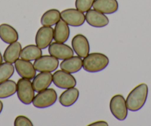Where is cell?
Here are the masks:
<instances>
[{"mask_svg":"<svg viewBox=\"0 0 151 126\" xmlns=\"http://www.w3.org/2000/svg\"><path fill=\"white\" fill-rule=\"evenodd\" d=\"M109 62V58L105 54L94 52L84 57L83 69L89 73H97L104 70Z\"/></svg>","mask_w":151,"mask_h":126,"instance_id":"7a4b0ae2","label":"cell"},{"mask_svg":"<svg viewBox=\"0 0 151 126\" xmlns=\"http://www.w3.org/2000/svg\"><path fill=\"white\" fill-rule=\"evenodd\" d=\"M89 126H107L108 125V123L106 121H96V122H94L91 123V124L88 125Z\"/></svg>","mask_w":151,"mask_h":126,"instance_id":"4316f807","label":"cell"},{"mask_svg":"<svg viewBox=\"0 0 151 126\" xmlns=\"http://www.w3.org/2000/svg\"><path fill=\"white\" fill-rule=\"evenodd\" d=\"M79 97V91L76 88H68L61 94L59 101L64 107H70L76 102Z\"/></svg>","mask_w":151,"mask_h":126,"instance_id":"ac0fdd59","label":"cell"},{"mask_svg":"<svg viewBox=\"0 0 151 126\" xmlns=\"http://www.w3.org/2000/svg\"><path fill=\"white\" fill-rule=\"evenodd\" d=\"M148 96V86L145 83H141L135 87L127 95L126 104L129 111H138L143 108Z\"/></svg>","mask_w":151,"mask_h":126,"instance_id":"6da1fadb","label":"cell"},{"mask_svg":"<svg viewBox=\"0 0 151 126\" xmlns=\"http://www.w3.org/2000/svg\"><path fill=\"white\" fill-rule=\"evenodd\" d=\"M14 71L15 67L12 63L5 62L0 64V83L9 79L14 75Z\"/></svg>","mask_w":151,"mask_h":126,"instance_id":"cb8c5ba5","label":"cell"},{"mask_svg":"<svg viewBox=\"0 0 151 126\" xmlns=\"http://www.w3.org/2000/svg\"><path fill=\"white\" fill-rule=\"evenodd\" d=\"M2 110H3V102L0 100V114H1V113H2Z\"/></svg>","mask_w":151,"mask_h":126,"instance_id":"83f0119b","label":"cell"},{"mask_svg":"<svg viewBox=\"0 0 151 126\" xmlns=\"http://www.w3.org/2000/svg\"><path fill=\"white\" fill-rule=\"evenodd\" d=\"M0 39L5 43L11 44L18 41L19 34L13 26L4 23L0 24Z\"/></svg>","mask_w":151,"mask_h":126,"instance_id":"d6986e66","label":"cell"},{"mask_svg":"<svg viewBox=\"0 0 151 126\" xmlns=\"http://www.w3.org/2000/svg\"><path fill=\"white\" fill-rule=\"evenodd\" d=\"M110 110L113 117L119 121L125 120L128 114L126 99L122 94L114 95L110 99Z\"/></svg>","mask_w":151,"mask_h":126,"instance_id":"5b68a950","label":"cell"},{"mask_svg":"<svg viewBox=\"0 0 151 126\" xmlns=\"http://www.w3.org/2000/svg\"><path fill=\"white\" fill-rule=\"evenodd\" d=\"M85 20L93 27H104L109 24V19L105 14L95 9H90L85 14Z\"/></svg>","mask_w":151,"mask_h":126,"instance_id":"7c38bea8","label":"cell"},{"mask_svg":"<svg viewBox=\"0 0 151 126\" xmlns=\"http://www.w3.org/2000/svg\"><path fill=\"white\" fill-rule=\"evenodd\" d=\"M82 68H83V60L79 56H73L64 59L60 63V68L70 73H77Z\"/></svg>","mask_w":151,"mask_h":126,"instance_id":"9a60e30c","label":"cell"},{"mask_svg":"<svg viewBox=\"0 0 151 126\" xmlns=\"http://www.w3.org/2000/svg\"><path fill=\"white\" fill-rule=\"evenodd\" d=\"M61 19V12L57 9H50L42 14L40 19L42 26L55 25Z\"/></svg>","mask_w":151,"mask_h":126,"instance_id":"7402d4cb","label":"cell"},{"mask_svg":"<svg viewBox=\"0 0 151 126\" xmlns=\"http://www.w3.org/2000/svg\"><path fill=\"white\" fill-rule=\"evenodd\" d=\"M61 19L72 27H80L86 21L84 13L75 8L63 10L61 12Z\"/></svg>","mask_w":151,"mask_h":126,"instance_id":"8992f818","label":"cell"},{"mask_svg":"<svg viewBox=\"0 0 151 126\" xmlns=\"http://www.w3.org/2000/svg\"><path fill=\"white\" fill-rule=\"evenodd\" d=\"M22 49L21 43L18 41L11 43L4 52L3 59L5 62L13 64L20 57Z\"/></svg>","mask_w":151,"mask_h":126,"instance_id":"ffe728a7","label":"cell"},{"mask_svg":"<svg viewBox=\"0 0 151 126\" xmlns=\"http://www.w3.org/2000/svg\"><path fill=\"white\" fill-rule=\"evenodd\" d=\"M50 55L54 56L58 59H66L73 56L74 51L69 45L63 42H51L48 47Z\"/></svg>","mask_w":151,"mask_h":126,"instance_id":"30bf717a","label":"cell"},{"mask_svg":"<svg viewBox=\"0 0 151 126\" xmlns=\"http://www.w3.org/2000/svg\"><path fill=\"white\" fill-rule=\"evenodd\" d=\"M70 30L69 25L60 19L56 24L53 29V40L57 42H66L70 37Z\"/></svg>","mask_w":151,"mask_h":126,"instance_id":"e0dca14e","label":"cell"},{"mask_svg":"<svg viewBox=\"0 0 151 126\" xmlns=\"http://www.w3.org/2000/svg\"><path fill=\"white\" fill-rule=\"evenodd\" d=\"M17 93V83L15 81L8 79L0 83V99L11 97Z\"/></svg>","mask_w":151,"mask_h":126,"instance_id":"603a6c76","label":"cell"},{"mask_svg":"<svg viewBox=\"0 0 151 126\" xmlns=\"http://www.w3.org/2000/svg\"><path fill=\"white\" fill-rule=\"evenodd\" d=\"M53 82V75L51 72H40L34 76L32 82L35 92H40L48 88Z\"/></svg>","mask_w":151,"mask_h":126,"instance_id":"5bb4252c","label":"cell"},{"mask_svg":"<svg viewBox=\"0 0 151 126\" xmlns=\"http://www.w3.org/2000/svg\"><path fill=\"white\" fill-rule=\"evenodd\" d=\"M42 56V50L40 48L34 45H28L22 49L20 57L28 61H34Z\"/></svg>","mask_w":151,"mask_h":126,"instance_id":"44dd1931","label":"cell"},{"mask_svg":"<svg viewBox=\"0 0 151 126\" xmlns=\"http://www.w3.org/2000/svg\"><path fill=\"white\" fill-rule=\"evenodd\" d=\"M93 8L104 14H113L118 11L119 2L117 0H95Z\"/></svg>","mask_w":151,"mask_h":126,"instance_id":"2e32d148","label":"cell"},{"mask_svg":"<svg viewBox=\"0 0 151 126\" xmlns=\"http://www.w3.org/2000/svg\"><path fill=\"white\" fill-rule=\"evenodd\" d=\"M15 126H33V124L31 120L25 116H18L14 120Z\"/></svg>","mask_w":151,"mask_h":126,"instance_id":"484cf974","label":"cell"},{"mask_svg":"<svg viewBox=\"0 0 151 126\" xmlns=\"http://www.w3.org/2000/svg\"><path fill=\"white\" fill-rule=\"evenodd\" d=\"M57 93L53 88H47L38 92L32 102L33 105L37 108H47L52 106L57 101Z\"/></svg>","mask_w":151,"mask_h":126,"instance_id":"277c9868","label":"cell"},{"mask_svg":"<svg viewBox=\"0 0 151 126\" xmlns=\"http://www.w3.org/2000/svg\"><path fill=\"white\" fill-rule=\"evenodd\" d=\"M73 50L74 53L80 57H85L90 53V43L88 38L82 34H79L74 36L72 42Z\"/></svg>","mask_w":151,"mask_h":126,"instance_id":"8fae6325","label":"cell"},{"mask_svg":"<svg viewBox=\"0 0 151 126\" xmlns=\"http://www.w3.org/2000/svg\"><path fill=\"white\" fill-rule=\"evenodd\" d=\"M17 94L22 103L26 105L32 103L35 96V91L30 79L22 77L19 79L17 83Z\"/></svg>","mask_w":151,"mask_h":126,"instance_id":"3957f363","label":"cell"},{"mask_svg":"<svg viewBox=\"0 0 151 126\" xmlns=\"http://www.w3.org/2000/svg\"><path fill=\"white\" fill-rule=\"evenodd\" d=\"M2 61H3V56H2L1 52H0V64H2Z\"/></svg>","mask_w":151,"mask_h":126,"instance_id":"f1b7e54d","label":"cell"},{"mask_svg":"<svg viewBox=\"0 0 151 126\" xmlns=\"http://www.w3.org/2000/svg\"><path fill=\"white\" fill-rule=\"evenodd\" d=\"M95 0H76L75 6L76 9L86 13L87 11L91 9Z\"/></svg>","mask_w":151,"mask_h":126,"instance_id":"d4e9b609","label":"cell"},{"mask_svg":"<svg viewBox=\"0 0 151 126\" xmlns=\"http://www.w3.org/2000/svg\"><path fill=\"white\" fill-rule=\"evenodd\" d=\"M15 69L17 70V73L22 78L33 79L36 76V71L35 69L34 66L30 61L25 60V59H17L15 62Z\"/></svg>","mask_w":151,"mask_h":126,"instance_id":"4fadbf2b","label":"cell"},{"mask_svg":"<svg viewBox=\"0 0 151 126\" xmlns=\"http://www.w3.org/2000/svg\"><path fill=\"white\" fill-rule=\"evenodd\" d=\"M53 82L56 87L62 89L73 88L76 85V79L70 73L63 70H58L53 74Z\"/></svg>","mask_w":151,"mask_h":126,"instance_id":"ba28073f","label":"cell"},{"mask_svg":"<svg viewBox=\"0 0 151 126\" xmlns=\"http://www.w3.org/2000/svg\"><path fill=\"white\" fill-rule=\"evenodd\" d=\"M35 69L39 72H53L59 66V59L51 55L41 56L33 63Z\"/></svg>","mask_w":151,"mask_h":126,"instance_id":"52a82bcc","label":"cell"},{"mask_svg":"<svg viewBox=\"0 0 151 126\" xmlns=\"http://www.w3.org/2000/svg\"><path fill=\"white\" fill-rule=\"evenodd\" d=\"M53 40V29L50 26H42L37 30L35 37L36 45L43 50L49 47Z\"/></svg>","mask_w":151,"mask_h":126,"instance_id":"9c48e42d","label":"cell"}]
</instances>
